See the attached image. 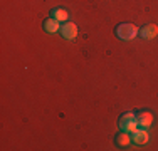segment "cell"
<instances>
[{
    "label": "cell",
    "mask_w": 158,
    "mask_h": 151,
    "mask_svg": "<svg viewBox=\"0 0 158 151\" xmlns=\"http://www.w3.org/2000/svg\"><path fill=\"white\" fill-rule=\"evenodd\" d=\"M138 27L135 24H128V22H123V24H118L116 25V29H114V34H116V37L118 39H121V40H133L135 37L138 35Z\"/></svg>",
    "instance_id": "6da1fadb"
},
{
    "label": "cell",
    "mask_w": 158,
    "mask_h": 151,
    "mask_svg": "<svg viewBox=\"0 0 158 151\" xmlns=\"http://www.w3.org/2000/svg\"><path fill=\"white\" fill-rule=\"evenodd\" d=\"M61 35L64 37V39H67V40H73V39H76L77 37V34H79V29H77V25L76 24H73V22H64V24L61 25Z\"/></svg>",
    "instance_id": "7a4b0ae2"
},
{
    "label": "cell",
    "mask_w": 158,
    "mask_h": 151,
    "mask_svg": "<svg viewBox=\"0 0 158 151\" xmlns=\"http://www.w3.org/2000/svg\"><path fill=\"white\" fill-rule=\"evenodd\" d=\"M136 123H138V128L148 129L153 124V114L150 111H138L136 112Z\"/></svg>",
    "instance_id": "3957f363"
},
{
    "label": "cell",
    "mask_w": 158,
    "mask_h": 151,
    "mask_svg": "<svg viewBox=\"0 0 158 151\" xmlns=\"http://www.w3.org/2000/svg\"><path fill=\"white\" fill-rule=\"evenodd\" d=\"M148 139H150V134H148V131H146L145 128L136 129L135 133H131V141H133L135 145H146Z\"/></svg>",
    "instance_id": "277c9868"
},
{
    "label": "cell",
    "mask_w": 158,
    "mask_h": 151,
    "mask_svg": "<svg viewBox=\"0 0 158 151\" xmlns=\"http://www.w3.org/2000/svg\"><path fill=\"white\" fill-rule=\"evenodd\" d=\"M138 34H140V35H141L145 40L155 39V37H156V34H158V27H156L155 24H148V25H145V27H143V29H141Z\"/></svg>",
    "instance_id": "5b68a950"
},
{
    "label": "cell",
    "mask_w": 158,
    "mask_h": 151,
    "mask_svg": "<svg viewBox=\"0 0 158 151\" xmlns=\"http://www.w3.org/2000/svg\"><path fill=\"white\" fill-rule=\"evenodd\" d=\"M42 25H44V30L49 34H54V32H59V30H61V22L56 20L54 17H47Z\"/></svg>",
    "instance_id": "8992f818"
},
{
    "label": "cell",
    "mask_w": 158,
    "mask_h": 151,
    "mask_svg": "<svg viewBox=\"0 0 158 151\" xmlns=\"http://www.w3.org/2000/svg\"><path fill=\"white\" fill-rule=\"evenodd\" d=\"M51 17H54L56 20H59L64 24V22L67 20V17H69V12H67L64 7H56V9L51 10Z\"/></svg>",
    "instance_id": "52a82bcc"
},
{
    "label": "cell",
    "mask_w": 158,
    "mask_h": 151,
    "mask_svg": "<svg viewBox=\"0 0 158 151\" xmlns=\"http://www.w3.org/2000/svg\"><path fill=\"white\" fill-rule=\"evenodd\" d=\"M119 129L121 131H126V133H135V131L138 129V123H136V119H133V121H128V123H119Z\"/></svg>",
    "instance_id": "ba28073f"
},
{
    "label": "cell",
    "mask_w": 158,
    "mask_h": 151,
    "mask_svg": "<svg viewBox=\"0 0 158 151\" xmlns=\"http://www.w3.org/2000/svg\"><path fill=\"white\" fill-rule=\"evenodd\" d=\"M131 141V136L130 133H126V131H121L118 136H116V143H118L119 146H128Z\"/></svg>",
    "instance_id": "9c48e42d"
},
{
    "label": "cell",
    "mask_w": 158,
    "mask_h": 151,
    "mask_svg": "<svg viewBox=\"0 0 158 151\" xmlns=\"http://www.w3.org/2000/svg\"><path fill=\"white\" fill-rule=\"evenodd\" d=\"M133 119H136V114L131 112V111H128V112H123V114L119 116L118 123H128V121H133Z\"/></svg>",
    "instance_id": "30bf717a"
}]
</instances>
